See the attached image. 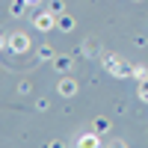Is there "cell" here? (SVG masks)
I'll return each instance as SVG.
<instances>
[{
	"label": "cell",
	"mask_w": 148,
	"mask_h": 148,
	"mask_svg": "<svg viewBox=\"0 0 148 148\" xmlns=\"http://www.w3.org/2000/svg\"><path fill=\"white\" fill-rule=\"evenodd\" d=\"M133 77H136V80H145V77H148V71H145L142 65H136V68H133Z\"/></svg>",
	"instance_id": "7"
},
{
	"label": "cell",
	"mask_w": 148,
	"mask_h": 148,
	"mask_svg": "<svg viewBox=\"0 0 148 148\" xmlns=\"http://www.w3.org/2000/svg\"><path fill=\"white\" fill-rule=\"evenodd\" d=\"M104 65H107V71H110V74H119V77H127V74H133V68H130V65H125L119 56H107V59H104Z\"/></svg>",
	"instance_id": "1"
},
{
	"label": "cell",
	"mask_w": 148,
	"mask_h": 148,
	"mask_svg": "<svg viewBox=\"0 0 148 148\" xmlns=\"http://www.w3.org/2000/svg\"><path fill=\"white\" fill-rule=\"evenodd\" d=\"M139 98H142V101H148V77H145L142 86H139Z\"/></svg>",
	"instance_id": "8"
},
{
	"label": "cell",
	"mask_w": 148,
	"mask_h": 148,
	"mask_svg": "<svg viewBox=\"0 0 148 148\" xmlns=\"http://www.w3.org/2000/svg\"><path fill=\"white\" fill-rule=\"evenodd\" d=\"M3 45H6V42H3V39H0V47H3Z\"/></svg>",
	"instance_id": "9"
},
{
	"label": "cell",
	"mask_w": 148,
	"mask_h": 148,
	"mask_svg": "<svg viewBox=\"0 0 148 148\" xmlns=\"http://www.w3.org/2000/svg\"><path fill=\"white\" fill-rule=\"evenodd\" d=\"M59 27L62 30H74V18L71 15H59Z\"/></svg>",
	"instance_id": "6"
},
{
	"label": "cell",
	"mask_w": 148,
	"mask_h": 148,
	"mask_svg": "<svg viewBox=\"0 0 148 148\" xmlns=\"http://www.w3.org/2000/svg\"><path fill=\"white\" fill-rule=\"evenodd\" d=\"M53 27V12H39V15H36V30H51Z\"/></svg>",
	"instance_id": "3"
},
{
	"label": "cell",
	"mask_w": 148,
	"mask_h": 148,
	"mask_svg": "<svg viewBox=\"0 0 148 148\" xmlns=\"http://www.w3.org/2000/svg\"><path fill=\"white\" fill-rule=\"evenodd\" d=\"M53 65H56L59 71H65V68H71V59H68V56H53Z\"/></svg>",
	"instance_id": "5"
},
{
	"label": "cell",
	"mask_w": 148,
	"mask_h": 148,
	"mask_svg": "<svg viewBox=\"0 0 148 148\" xmlns=\"http://www.w3.org/2000/svg\"><path fill=\"white\" fill-rule=\"evenodd\" d=\"M9 45H12V51H15V53H24V51H27V47H30V39H27V36H24V33H12Z\"/></svg>",
	"instance_id": "2"
},
{
	"label": "cell",
	"mask_w": 148,
	"mask_h": 148,
	"mask_svg": "<svg viewBox=\"0 0 148 148\" xmlns=\"http://www.w3.org/2000/svg\"><path fill=\"white\" fill-rule=\"evenodd\" d=\"M74 92H77V83H74V80H68V77H62V80H59V95H74Z\"/></svg>",
	"instance_id": "4"
}]
</instances>
